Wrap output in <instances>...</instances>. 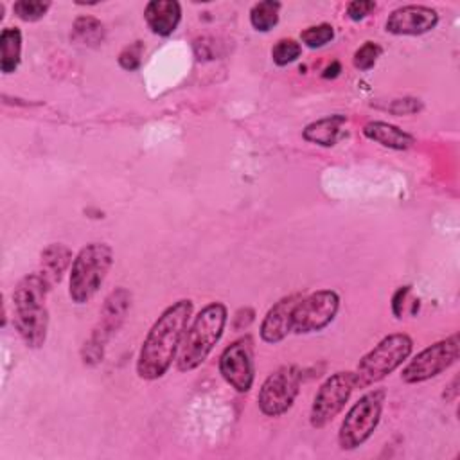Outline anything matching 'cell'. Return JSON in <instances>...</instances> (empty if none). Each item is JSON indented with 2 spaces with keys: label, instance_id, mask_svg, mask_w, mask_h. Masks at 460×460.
I'll return each mask as SVG.
<instances>
[{
  "label": "cell",
  "instance_id": "obj_4",
  "mask_svg": "<svg viewBox=\"0 0 460 460\" xmlns=\"http://www.w3.org/2000/svg\"><path fill=\"white\" fill-rule=\"evenodd\" d=\"M113 264V250L108 243H88L72 261L68 295L75 304L90 302L101 289Z\"/></svg>",
  "mask_w": 460,
  "mask_h": 460
},
{
  "label": "cell",
  "instance_id": "obj_5",
  "mask_svg": "<svg viewBox=\"0 0 460 460\" xmlns=\"http://www.w3.org/2000/svg\"><path fill=\"white\" fill-rule=\"evenodd\" d=\"M413 340L406 332H394L385 336L374 349H370L358 363L356 386L367 388L379 383L394 370H397L411 354Z\"/></svg>",
  "mask_w": 460,
  "mask_h": 460
},
{
  "label": "cell",
  "instance_id": "obj_18",
  "mask_svg": "<svg viewBox=\"0 0 460 460\" xmlns=\"http://www.w3.org/2000/svg\"><path fill=\"white\" fill-rule=\"evenodd\" d=\"M74 255L72 250L61 243H52L41 252V273L54 286L65 275V271L72 266Z\"/></svg>",
  "mask_w": 460,
  "mask_h": 460
},
{
  "label": "cell",
  "instance_id": "obj_24",
  "mask_svg": "<svg viewBox=\"0 0 460 460\" xmlns=\"http://www.w3.org/2000/svg\"><path fill=\"white\" fill-rule=\"evenodd\" d=\"M50 5L49 0H18L13 5V13L23 22H36L47 14Z\"/></svg>",
  "mask_w": 460,
  "mask_h": 460
},
{
  "label": "cell",
  "instance_id": "obj_14",
  "mask_svg": "<svg viewBox=\"0 0 460 460\" xmlns=\"http://www.w3.org/2000/svg\"><path fill=\"white\" fill-rule=\"evenodd\" d=\"M300 293H293L288 295L284 298H280L279 302H275L268 313L264 314L262 322H261V340L266 343H279L282 341L291 331V314H293V307L295 304L300 300Z\"/></svg>",
  "mask_w": 460,
  "mask_h": 460
},
{
  "label": "cell",
  "instance_id": "obj_10",
  "mask_svg": "<svg viewBox=\"0 0 460 460\" xmlns=\"http://www.w3.org/2000/svg\"><path fill=\"white\" fill-rule=\"evenodd\" d=\"M340 295L334 289H318L300 300L293 307L291 331L309 334L325 329L338 314Z\"/></svg>",
  "mask_w": 460,
  "mask_h": 460
},
{
  "label": "cell",
  "instance_id": "obj_16",
  "mask_svg": "<svg viewBox=\"0 0 460 460\" xmlns=\"http://www.w3.org/2000/svg\"><path fill=\"white\" fill-rule=\"evenodd\" d=\"M363 135L368 140L377 142L379 146L388 147V149H395V151H404V149L411 147L413 142H415L413 135H410L404 129H401V128H397L390 122H385V120L367 122L363 126Z\"/></svg>",
  "mask_w": 460,
  "mask_h": 460
},
{
  "label": "cell",
  "instance_id": "obj_27",
  "mask_svg": "<svg viewBox=\"0 0 460 460\" xmlns=\"http://www.w3.org/2000/svg\"><path fill=\"white\" fill-rule=\"evenodd\" d=\"M374 9H376V2H372V0H354L347 5V16L352 22H359V20L367 18Z\"/></svg>",
  "mask_w": 460,
  "mask_h": 460
},
{
  "label": "cell",
  "instance_id": "obj_12",
  "mask_svg": "<svg viewBox=\"0 0 460 460\" xmlns=\"http://www.w3.org/2000/svg\"><path fill=\"white\" fill-rule=\"evenodd\" d=\"M219 374L239 394L250 392L255 379L252 338L244 336L232 341L219 356Z\"/></svg>",
  "mask_w": 460,
  "mask_h": 460
},
{
  "label": "cell",
  "instance_id": "obj_7",
  "mask_svg": "<svg viewBox=\"0 0 460 460\" xmlns=\"http://www.w3.org/2000/svg\"><path fill=\"white\" fill-rule=\"evenodd\" d=\"M460 350L458 334H451L440 341H435L417 352L402 368L401 379L408 385L424 383L431 377L440 376L451 365L456 363Z\"/></svg>",
  "mask_w": 460,
  "mask_h": 460
},
{
  "label": "cell",
  "instance_id": "obj_19",
  "mask_svg": "<svg viewBox=\"0 0 460 460\" xmlns=\"http://www.w3.org/2000/svg\"><path fill=\"white\" fill-rule=\"evenodd\" d=\"M22 61V32L16 27H5L0 34V70L13 74Z\"/></svg>",
  "mask_w": 460,
  "mask_h": 460
},
{
  "label": "cell",
  "instance_id": "obj_9",
  "mask_svg": "<svg viewBox=\"0 0 460 460\" xmlns=\"http://www.w3.org/2000/svg\"><path fill=\"white\" fill-rule=\"evenodd\" d=\"M302 374L293 365H282L273 370L261 385L257 404L259 410L268 417L284 415L295 402L300 392Z\"/></svg>",
  "mask_w": 460,
  "mask_h": 460
},
{
  "label": "cell",
  "instance_id": "obj_6",
  "mask_svg": "<svg viewBox=\"0 0 460 460\" xmlns=\"http://www.w3.org/2000/svg\"><path fill=\"white\" fill-rule=\"evenodd\" d=\"M385 399L386 392L383 388H374L363 394L349 408L338 431V444L341 449H358L374 435L381 420Z\"/></svg>",
  "mask_w": 460,
  "mask_h": 460
},
{
  "label": "cell",
  "instance_id": "obj_2",
  "mask_svg": "<svg viewBox=\"0 0 460 460\" xmlns=\"http://www.w3.org/2000/svg\"><path fill=\"white\" fill-rule=\"evenodd\" d=\"M52 284L41 271L25 275L13 291V323L31 349H40L47 340L49 311L45 305Z\"/></svg>",
  "mask_w": 460,
  "mask_h": 460
},
{
  "label": "cell",
  "instance_id": "obj_30",
  "mask_svg": "<svg viewBox=\"0 0 460 460\" xmlns=\"http://www.w3.org/2000/svg\"><path fill=\"white\" fill-rule=\"evenodd\" d=\"M340 72H341V66H340V63H338V61H334L332 65H329V66L323 70V74H322V75H323L325 79H329V77H336Z\"/></svg>",
  "mask_w": 460,
  "mask_h": 460
},
{
  "label": "cell",
  "instance_id": "obj_26",
  "mask_svg": "<svg viewBox=\"0 0 460 460\" xmlns=\"http://www.w3.org/2000/svg\"><path fill=\"white\" fill-rule=\"evenodd\" d=\"M142 56H144V43L142 41H133L126 45L120 54H119V65L124 70H138L142 65Z\"/></svg>",
  "mask_w": 460,
  "mask_h": 460
},
{
  "label": "cell",
  "instance_id": "obj_8",
  "mask_svg": "<svg viewBox=\"0 0 460 460\" xmlns=\"http://www.w3.org/2000/svg\"><path fill=\"white\" fill-rule=\"evenodd\" d=\"M356 386V374L350 370H340L329 376L318 388L311 411H309V422L313 428L320 429L327 426L349 402L350 394Z\"/></svg>",
  "mask_w": 460,
  "mask_h": 460
},
{
  "label": "cell",
  "instance_id": "obj_13",
  "mask_svg": "<svg viewBox=\"0 0 460 460\" xmlns=\"http://www.w3.org/2000/svg\"><path fill=\"white\" fill-rule=\"evenodd\" d=\"M438 23V13L428 5L408 4L394 9L386 22L385 31L395 36H420L433 31Z\"/></svg>",
  "mask_w": 460,
  "mask_h": 460
},
{
  "label": "cell",
  "instance_id": "obj_21",
  "mask_svg": "<svg viewBox=\"0 0 460 460\" xmlns=\"http://www.w3.org/2000/svg\"><path fill=\"white\" fill-rule=\"evenodd\" d=\"M279 11H280V2L262 0L253 4V7L250 9L252 27L259 32L271 31L279 23Z\"/></svg>",
  "mask_w": 460,
  "mask_h": 460
},
{
  "label": "cell",
  "instance_id": "obj_20",
  "mask_svg": "<svg viewBox=\"0 0 460 460\" xmlns=\"http://www.w3.org/2000/svg\"><path fill=\"white\" fill-rule=\"evenodd\" d=\"M104 25L93 16H79L72 25L70 38L84 47H97L104 41Z\"/></svg>",
  "mask_w": 460,
  "mask_h": 460
},
{
  "label": "cell",
  "instance_id": "obj_28",
  "mask_svg": "<svg viewBox=\"0 0 460 460\" xmlns=\"http://www.w3.org/2000/svg\"><path fill=\"white\" fill-rule=\"evenodd\" d=\"M422 108L420 101L419 99H397V101H392V104L386 108L388 111H392L394 115H410V113H415Z\"/></svg>",
  "mask_w": 460,
  "mask_h": 460
},
{
  "label": "cell",
  "instance_id": "obj_15",
  "mask_svg": "<svg viewBox=\"0 0 460 460\" xmlns=\"http://www.w3.org/2000/svg\"><path fill=\"white\" fill-rule=\"evenodd\" d=\"M144 20L153 34L169 36L181 20V5L176 0H151L144 9Z\"/></svg>",
  "mask_w": 460,
  "mask_h": 460
},
{
  "label": "cell",
  "instance_id": "obj_25",
  "mask_svg": "<svg viewBox=\"0 0 460 460\" xmlns=\"http://www.w3.org/2000/svg\"><path fill=\"white\" fill-rule=\"evenodd\" d=\"M381 56V47L376 43V41H365L352 56V63L358 70H370L376 63H377V58Z\"/></svg>",
  "mask_w": 460,
  "mask_h": 460
},
{
  "label": "cell",
  "instance_id": "obj_22",
  "mask_svg": "<svg viewBox=\"0 0 460 460\" xmlns=\"http://www.w3.org/2000/svg\"><path fill=\"white\" fill-rule=\"evenodd\" d=\"M300 54H302V45L293 38H282L271 49V59L277 66H286L296 61Z\"/></svg>",
  "mask_w": 460,
  "mask_h": 460
},
{
  "label": "cell",
  "instance_id": "obj_29",
  "mask_svg": "<svg viewBox=\"0 0 460 460\" xmlns=\"http://www.w3.org/2000/svg\"><path fill=\"white\" fill-rule=\"evenodd\" d=\"M408 293H410V286H402L394 293V296H392V313H394L395 318H401L402 305H404V300H406Z\"/></svg>",
  "mask_w": 460,
  "mask_h": 460
},
{
  "label": "cell",
  "instance_id": "obj_3",
  "mask_svg": "<svg viewBox=\"0 0 460 460\" xmlns=\"http://www.w3.org/2000/svg\"><path fill=\"white\" fill-rule=\"evenodd\" d=\"M228 322V309L223 302H210L192 318L185 331L176 367L180 372L198 368L217 345Z\"/></svg>",
  "mask_w": 460,
  "mask_h": 460
},
{
  "label": "cell",
  "instance_id": "obj_11",
  "mask_svg": "<svg viewBox=\"0 0 460 460\" xmlns=\"http://www.w3.org/2000/svg\"><path fill=\"white\" fill-rule=\"evenodd\" d=\"M129 304H131V295L124 288H117L115 291H111L106 296L104 305H102L101 314H99L101 316L99 323L93 329L90 340L84 343V349H83L84 363L92 365V363H97L102 358L104 343L122 325V322L128 314Z\"/></svg>",
  "mask_w": 460,
  "mask_h": 460
},
{
  "label": "cell",
  "instance_id": "obj_23",
  "mask_svg": "<svg viewBox=\"0 0 460 460\" xmlns=\"http://www.w3.org/2000/svg\"><path fill=\"white\" fill-rule=\"evenodd\" d=\"M334 40V27L331 23H318L300 32V41L309 49H320Z\"/></svg>",
  "mask_w": 460,
  "mask_h": 460
},
{
  "label": "cell",
  "instance_id": "obj_1",
  "mask_svg": "<svg viewBox=\"0 0 460 460\" xmlns=\"http://www.w3.org/2000/svg\"><path fill=\"white\" fill-rule=\"evenodd\" d=\"M192 316V300L180 298L167 305L147 331L138 358L137 374L140 379H160L176 359L185 331Z\"/></svg>",
  "mask_w": 460,
  "mask_h": 460
},
{
  "label": "cell",
  "instance_id": "obj_17",
  "mask_svg": "<svg viewBox=\"0 0 460 460\" xmlns=\"http://www.w3.org/2000/svg\"><path fill=\"white\" fill-rule=\"evenodd\" d=\"M345 120H347L345 115H340V113L318 119L304 128L302 137L305 142H311L322 147H331L341 137V126L345 124Z\"/></svg>",
  "mask_w": 460,
  "mask_h": 460
}]
</instances>
